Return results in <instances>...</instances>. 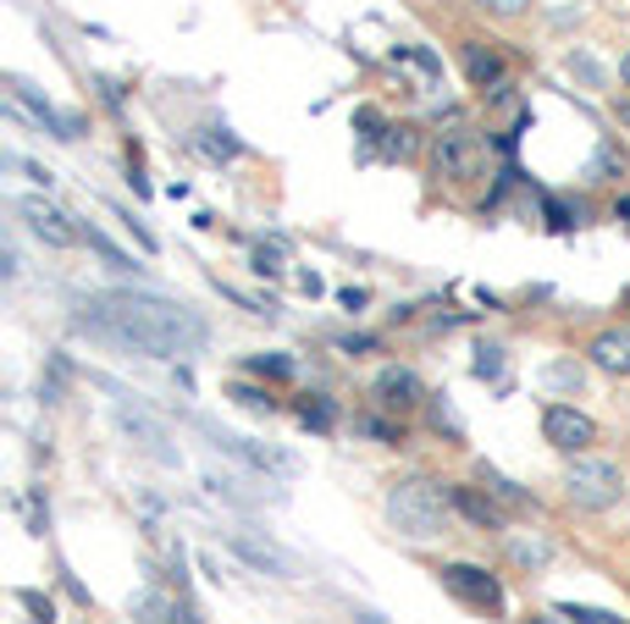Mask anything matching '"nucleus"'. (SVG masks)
Masks as SVG:
<instances>
[{
    "label": "nucleus",
    "mask_w": 630,
    "mask_h": 624,
    "mask_svg": "<svg viewBox=\"0 0 630 624\" xmlns=\"http://www.w3.org/2000/svg\"><path fill=\"white\" fill-rule=\"evenodd\" d=\"M84 332H95L100 343L111 348H128V354H144V359H188L205 348V321L188 310V304H172V299H155V293H89L78 299V315H73Z\"/></svg>",
    "instance_id": "1"
},
{
    "label": "nucleus",
    "mask_w": 630,
    "mask_h": 624,
    "mask_svg": "<svg viewBox=\"0 0 630 624\" xmlns=\"http://www.w3.org/2000/svg\"><path fill=\"white\" fill-rule=\"evenodd\" d=\"M448 503H454V497H448L437 481L415 475V481H399V486L388 492V519H393V530L410 536V541H437V536L448 530Z\"/></svg>",
    "instance_id": "2"
},
{
    "label": "nucleus",
    "mask_w": 630,
    "mask_h": 624,
    "mask_svg": "<svg viewBox=\"0 0 630 624\" xmlns=\"http://www.w3.org/2000/svg\"><path fill=\"white\" fill-rule=\"evenodd\" d=\"M564 492H569L575 508H613L619 492H624V475H619V464H608V459L575 453V464L564 470Z\"/></svg>",
    "instance_id": "3"
},
{
    "label": "nucleus",
    "mask_w": 630,
    "mask_h": 624,
    "mask_svg": "<svg viewBox=\"0 0 630 624\" xmlns=\"http://www.w3.org/2000/svg\"><path fill=\"white\" fill-rule=\"evenodd\" d=\"M481 139L465 128V122H454V128H443L437 139H432V172L443 177V183H470L476 172H481Z\"/></svg>",
    "instance_id": "4"
},
{
    "label": "nucleus",
    "mask_w": 630,
    "mask_h": 624,
    "mask_svg": "<svg viewBox=\"0 0 630 624\" xmlns=\"http://www.w3.org/2000/svg\"><path fill=\"white\" fill-rule=\"evenodd\" d=\"M199 431L221 448V453H232L238 464H249L254 475H293L298 464H293V453H282V448H265V442H249V437H238V431H221V426H210V420H199Z\"/></svg>",
    "instance_id": "5"
},
{
    "label": "nucleus",
    "mask_w": 630,
    "mask_h": 624,
    "mask_svg": "<svg viewBox=\"0 0 630 624\" xmlns=\"http://www.w3.org/2000/svg\"><path fill=\"white\" fill-rule=\"evenodd\" d=\"M443 585H448L465 607L503 613V585H498V574H492V569H481V563H448V569H443Z\"/></svg>",
    "instance_id": "6"
},
{
    "label": "nucleus",
    "mask_w": 630,
    "mask_h": 624,
    "mask_svg": "<svg viewBox=\"0 0 630 624\" xmlns=\"http://www.w3.org/2000/svg\"><path fill=\"white\" fill-rule=\"evenodd\" d=\"M371 398H377V409H388V415H410V409L426 404V387H421V376H415L410 365H382L377 381H371Z\"/></svg>",
    "instance_id": "7"
},
{
    "label": "nucleus",
    "mask_w": 630,
    "mask_h": 624,
    "mask_svg": "<svg viewBox=\"0 0 630 624\" xmlns=\"http://www.w3.org/2000/svg\"><path fill=\"white\" fill-rule=\"evenodd\" d=\"M542 437H547L558 453H586V448L597 442V426H591V415H580V409H569V404H547V409H542Z\"/></svg>",
    "instance_id": "8"
},
{
    "label": "nucleus",
    "mask_w": 630,
    "mask_h": 624,
    "mask_svg": "<svg viewBox=\"0 0 630 624\" xmlns=\"http://www.w3.org/2000/svg\"><path fill=\"white\" fill-rule=\"evenodd\" d=\"M227 547L249 563V569H265V574H276V580H298V558L293 552H282L271 536H249V530H232L227 536Z\"/></svg>",
    "instance_id": "9"
},
{
    "label": "nucleus",
    "mask_w": 630,
    "mask_h": 624,
    "mask_svg": "<svg viewBox=\"0 0 630 624\" xmlns=\"http://www.w3.org/2000/svg\"><path fill=\"white\" fill-rule=\"evenodd\" d=\"M18 211H23L29 233H34L40 244H51V249H73V244L84 238V233L73 227V216H67V211H56L51 200H23Z\"/></svg>",
    "instance_id": "10"
},
{
    "label": "nucleus",
    "mask_w": 630,
    "mask_h": 624,
    "mask_svg": "<svg viewBox=\"0 0 630 624\" xmlns=\"http://www.w3.org/2000/svg\"><path fill=\"white\" fill-rule=\"evenodd\" d=\"M12 106H18L23 117H34V122H40L51 139H62V144H73V139H78V122H73V117H62L51 100H40L29 84H12Z\"/></svg>",
    "instance_id": "11"
},
{
    "label": "nucleus",
    "mask_w": 630,
    "mask_h": 624,
    "mask_svg": "<svg viewBox=\"0 0 630 624\" xmlns=\"http://www.w3.org/2000/svg\"><path fill=\"white\" fill-rule=\"evenodd\" d=\"M448 497H454V508H459L470 525H481V530H503V525H509V514L498 508V497H492V492H476V486H448Z\"/></svg>",
    "instance_id": "12"
},
{
    "label": "nucleus",
    "mask_w": 630,
    "mask_h": 624,
    "mask_svg": "<svg viewBox=\"0 0 630 624\" xmlns=\"http://www.w3.org/2000/svg\"><path fill=\"white\" fill-rule=\"evenodd\" d=\"M459 56H465V78H470L476 89H498V84H503V56H498L492 45L465 40V45H459Z\"/></svg>",
    "instance_id": "13"
},
{
    "label": "nucleus",
    "mask_w": 630,
    "mask_h": 624,
    "mask_svg": "<svg viewBox=\"0 0 630 624\" xmlns=\"http://www.w3.org/2000/svg\"><path fill=\"white\" fill-rule=\"evenodd\" d=\"M591 365L608 376H630V332H597L591 337Z\"/></svg>",
    "instance_id": "14"
},
{
    "label": "nucleus",
    "mask_w": 630,
    "mask_h": 624,
    "mask_svg": "<svg viewBox=\"0 0 630 624\" xmlns=\"http://www.w3.org/2000/svg\"><path fill=\"white\" fill-rule=\"evenodd\" d=\"M133 618H144V624H172V618H183V602H166V596H155V591H139V596H133Z\"/></svg>",
    "instance_id": "15"
},
{
    "label": "nucleus",
    "mask_w": 630,
    "mask_h": 624,
    "mask_svg": "<svg viewBox=\"0 0 630 624\" xmlns=\"http://www.w3.org/2000/svg\"><path fill=\"white\" fill-rule=\"evenodd\" d=\"M509 552H514L520 569H542V563L553 558V547H547L542 536H531V541H525V536H509Z\"/></svg>",
    "instance_id": "16"
},
{
    "label": "nucleus",
    "mask_w": 630,
    "mask_h": 624,
    "mask_svg": "<svg viewBox=\"0 0 630 624\" xmlns=\"http://www.w3.org/2000/svg\"><path fill=\"white\" fill-rule=\"evenodd\" d=\"M558 613H564L569 624H624L613 607H591V602H558Z\"/></svg>",
    "instance_id": "17"
},
{
    "label": "nucleus",
    "mask_w": 630,
    "mask_h": 624,
    "mask_svg": "<svg viewBox=\"0 0 630 624\" xmlns=\"http://www.w3.org/2000/svg\"><path fill=\"white\" fill-rule=\"evenodd\" d=\"M84 238H89V249H95V255H100V260H106L111 271H139V266H133V255H122V249H117V244H111L106 233H95V227H89Z\"/></svg>",
    "instance_id": "18"
},
{
    "label": "nucleus",
    "mask_w": 630,
    "mask_h": 624,
    "mask_svg": "<svg viewBox=\"0 0 630 624\" xmlns=\"http://www.w3.org/2000/svg\"><path fill=\"white\" fill-rule=\"evenodd\" d=\"M249 370L265 381H293V359L287 354H249Z\"/></svg>",
    "instance_id": "19"
},
{
    "label": "nucleus",
    "mask_w": 630,
    "mask_h": 624,
    "mask_svg": "<svg viewBox=\"0 0 630 624\" xmlns=\"http://www.w3.org/2000/svg\"><path fill=\"white\" fill-rule=\"evenodd\" d=\"M199 150H205L210 161H232V155H243V144H238V139H232L227 128H210V133L199 139Z\"/></svg>",
    "instance_id": "20"
},
{
    "label": "nucleus",
    "mask_w": 630,
    "mask_h": 624,
    "mask_svg": "<svg viewBox=\"0 0 630 624\" xmlns=\"http://www.w3.org/2000/svg\"><path fill=\"white\" fill-rule=\"evenodd\" d=\"M415 150H421L415 128H404V122H399V128H388V139H382V155H393V161H410Z\"/></svg>",
    "instance_id": "21"
},
{
    "label": "nucleus",
    "mask_w": 630,
    "mask_h": 624,
    "mask_svg": "<svg viewBox=\"0 0 630 624\" xmlns=\"http://www.w3.org/2000/svg\"><path fill=\"white\" fill-rule=\"evenodd\" d=\"M227 398H238V404H243V409H254V415H271V409H276V398H271L265 387H249V381H232V387H227Z\"/></svg>",
    "instance_id": "22"
},
{
    "label": "nucleus",
    "mask_w": 630,
    "mask_h": 624,
    "mask_svg": "<svg viewBox=\"0 0 630 624\" xmlns=\"http://www.w3.org/2000/svg\"><path fill=\"white\" fill-rule=\"evenodd\" d=\"M298 415H304V426L327 431V426L338 420V404H333V398H304V404H298Z\"/></svg>",
    "instance_id": "23"
},
{
    "label": "nucleus",
    "mask_w": 630,
    "mask_h": 624,
    "mask_svg": "<svg viewBox=\"0 0 630 624\" xmlns=\"http://www.w3.org/2000/svg\"><path fill=\"white\" fill-rule=\"evenodd\" d=\"M249 271H254V277H282V244H254Z\"/></svg>",
    "instance_id": "24"
},
{
    "label": "nucleus",
    "mask_w": 630,
    "mask_h": 624,
    "mask_svg": "<svg viewBox=\"0 0 630 624\" xmlns=\"http://www.w3.org/2000/svg\"><path fill=\"white\" fill-rule=\"evenodd\" d=\"M399 62H410V67H421L426 78H443V62H437L432 51H421V45H399Z\"/></svg>",
    "instance_id": "25"
},
{
    "label": "nucleus",
    "mask_w": 630,
    "mask_h": 624,
    "mask_svg": "<svg viewBox=\"0 0 630 624\" xmlns=\"http://www.w3.org/2000/svg\"><path fill=\"white\" fill-rule=\"evenodd\" d=\"M547 381H553L558 392H575V387H580V365H575V359H553V365H547Z\"/></svg>",
    "instance_id": "26"
},
{
    "label": "nucleus",
    "mask_w": 630,
    "mask_h": 624,
    "mask_svg": "<svg viewBox=\"0 0 630 624\" xmlns=\"http://www.w3.org/2000/svg\"><path fill=\"white\" fill-rule=\"evenodd\" d=\"M481 481H487V492H492L498 503H531V497H525V492H520L514 481H503L498 470H481Z\"/></svg>",
    "instance_id": "27"
},
{
    "label": "nucleus",
    "mask_w": 630,
    "mask_h": 624,
    "mask_svg": "<svg viewBox=\"0 0 630 624\" xmlns=\"http://www.w3.org/2000/svg\"><path fill=\"white\" fill-rule=\"evenodd\" d=\"M355 431H366V437H377V442H399V426H393V420H382V415L355 420Z\"/></svg>",
    "instance_id": "28"
},
{
    "label": "nucleus",
    "mask_w": 630,
    "mask_h": 624,
    "mask_svg": "<svg viewBox=\"0 0 630 624\" xmlns=\"http://www.w3.org/2000/svg\"><path fill=\"white\" fill-rule=\"evenodd\" d=\"M542 211H547V222H553V227H558V233H564V227H575V222H580V211H569V205H564V200H553V194H547V200H542Z\"/></svg>",
    "instance_id": "29"
},
{
    "label": "nucleus",
    "mask_w": 630,
    "mask_h": 624,
    "mask_svg": "<svg viewBox=\"0 0 630 624\" xmlns=\"http://www.w3.org/2000/svg\"><path fill=\"white\" fill-rule=\"evenodd\" d=\"M498 370H503V348H492V343H481V348H476V376L487 381V376H498Z\"/></svg>",
    "instance_id": "30"
},
{
    "label": "nucleus",
    "mask_w": 630,
    "mask_h": 624,
    "mask_svg": "<svg viewBox=\"0 0 630 624\" xmlns=\"http://www.w3.org/2000/svg\"><path fill=\"white\" fill-rule=\"evenodd\" d=\"M619 172H624V161L602 144V150H597V161H591V177H619Z\"/></svg>",
    "instance_id": "31"
},
{
    "label": "nucleus",
    "mask_w": 630,
    "mask_h": 624,
    "mask_svg": "<svg viewBox=\"0 0 630 624\" xmlns=\"http://www.w3.org/2000/svg\"><path fill=\"white\" fill-rule=\"evenodd\" d=\"M476 7H481V12H492V18H520V12L531 7V0H476Z\"/></svg>",
    "instance_id": "32"
},
{
    "label": "nucleus",
    "mask_w": 630,
    "mask_h": 624,
    "mask_svg": "<svg viewBox=\"0 0 630 624\" xmlns=\"http://www.w3.org/2000/svg\"><path fill=\"white\" fill-rule=\"evenodd\" d=\"M377 348V337H366V332H355V337H338V354H371Z\"/></svg>",
    "instance_id": "33"
},
{
    "label": "nucleus",
    "mask_w": 630,
    "mask_h": 624,
    "mask_svg": "<svg viewBox=\"0 0 630 624\" xmlns=\"http://www.w3.org/2000/svg\"><path fill=\"white\" fill-rule=\"evenodd\" d=\"M338 304H344V310H366V288H344Z\"/></svg>",
    "instance_id": "34"
},
{
    "label": "nucleus",
    "mask_w": 630,
    "mask_h": 624,
    "mask_svg": "<svg viewBox=\"0 0 630 624\" xmlns=\"http://www.w3.org/2000/svg\"><path fill=\"white\" fill-rule=\"evenodd\" d=\"M525 624H569V618H564V613H558V607H553V613H531V618H525Z\"/></svg>",
    "instance_id": "35"
},
{
    "label": "nucleus",
    "mask_w": 630,
    "mask_h": 624,
    "mask_svg": "<svg viewBox=\"0 0 630 624\" xmlns=\"http://www.w3.org/2000/svg\"><path fill=\"white\" fill-rule=\"evenodd\" d=\"M613 117H619V128H630V100H613Z\"/></svg>",
    "instance_id": "36"
},
{
    "label": "nucleus",
    "mask_w": 630,
    "mask_h": 624,
    "mask_svg": "<svg viewBox=\"0 0 630 624\" xmlns=\"http://www.w3.org/2000/svg\"><path fill=\"white\" fill-rule=\"evenodd\" d=\"M360 624H388V618L382 613H360Z\"/></svg>",
    "instance_id": "37"
},
{
    "label": "nucleus",
    "mask_w": 630,
    "mask_h": 624,
    "mask_svg": "<svg viewBox=\"0 0 630 624\" xmlns=\"http://www.w3.org/2000/svg\"><path fill=\"white\" fill-rule=\"evenodd\" d=\"M613 211H619V216H624V222H630V200H619V205H613Z\"/></svg>",
    "instance_id": "38"
},
{
    "label": "nucleus",
    "mask_w": 630,
    "mask_h": 624,
    "mask_svg": "<svg viewBox=\"0 0 630 624\" xmlns=\"http://www.w3.org/2000/svg\"><path fill=\"white\" fill-rule=\"evenodd\" d=\"M624 84H630V56H624Z\"/></svg>",
    "instance_id": "39"
}]
</instances>
